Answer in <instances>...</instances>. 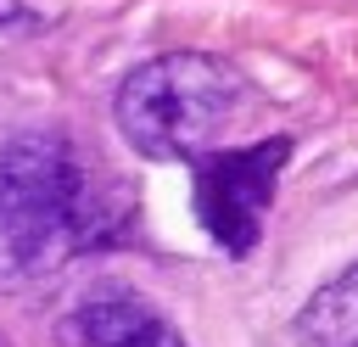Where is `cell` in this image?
<instances>
[{"instance_id": "6da1fadb", "label": "cell", "mask_w": 358, "mask_h": 347, "mask_svg": "<svg viewBox=\"0 0 358 347\" xmlns=\"http://www.w3.org/2000/svg\"><path fill=\"white\" fill-rule=\"evenodd\" d=\"M117 229L90 162L62 134H11L0 146V252L28 269L50 274L78 252L106 246Z\"/></svg>"}, {"instance_id": "7a4b0ae2", "label": "cell", "mask_w": 358, "mask_h": 347, "mask_svg": "<svg viewBox=\"0 0 358 347\" xmlns=\"http://www.w3.org/2000/svg\"><path fill=\"white\" fill-rule=\"evenodd\" d=\"M246 78L207 50H168L140 62L117 90V129L151 162H196L241 112Z\"/></svg>"}, {"instance_id": "3957f363", "label": "cell", "mask_w": 358, "mask_h": 347, "mask_svg": "<svg viewBox=\"0 0 358 347\" xmlns=\"http://www.w3.org/2000/svg\"><path fill=\"white\" fill-rule=\"evenodd\" d=\"M291 157V140H257V146H229V151H207L196 157V218L201 229L229 252L246 257L263 235V218L274 207L280 190V168Z\"/></svg>"}, {"instance_id": "277c9868", "label": "cell", "mask_w": 358, "mask_h": 347, "mask_svg": "<svg viewBox=\"0 0 358 347\" xmlns=\"http://www.w3.org/2000/svg\"><path fill=\"white\" fill-rule=\"evenodd\" d=\"M78 330L90 347H185V336L151 302H140L129 291H106V297L84 302Z\"/></svg>"}, {"instance_id": "5b68a950", "label": "cell", "mask_w": 358, "mask_h": 347, "mask_svg": "<svg viewBox=\"0 0 358 347\" xmlns=\"http://www.w3.org/2000/svg\"><path fill=\"white\" fill-rule=\"evenodd\" d=\"M296 336L313 347H358V263L341 269L330 285H319L302 302Z\"/></svg>"}, {"instance_id": "8992f818", "label": "cell", "mask_w": 358, "mask_h": 347, "mask_svg": "<svg viewBox=\"0 0 358 347\" xmlns=\"http://www.w3.org/2000/svg\"><path fill=\"white\" fill-rule=\"evenodd\" d=\"M11 22H28L22 0H0V28H11Z\"/></svg>"}]
</instances>
